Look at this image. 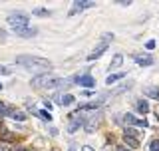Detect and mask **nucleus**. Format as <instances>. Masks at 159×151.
I'll list each match as a JSON object with an SVG mask.
<instances>
[{
	"label": "nucleus",
	"mask_w": 159,
	"mask_h": 151,
	"mask_svg": "<svg viewBox=\"0 0 159 151\" xmlns=\"http://www.w3.org/2000/svg\"><path fill=\"white\" fill-rule=\"evenodd\" d=\"M16 64L22 68H50V60L38 56H18Z\"/></svg>",
	"instance_id": "nucleus-1"
},
{
	"label": "nucleus",
	"mask_w": 159,
	"mask_h": 151,
	"mask_svg": "<svg viewBox=\"0 0 159 151\" xmlns=\"http://www.w3.org/2000/svg\"><path fill=\"white\" fill-rule=\"evenodd\" d=\"M28 24H30V18H28V14L26 12H12V14H8V26L10 28H14L16 32H20V30H24V28H28Z\"/></svg>",
	"instance_id": "nucleus-2"
},
{
	"label": "nucleus",
	"mask_w": 159,
	"mask_h": 151,
	"mask_svg": "<svg viewBox=\"0 0 159 151\" xmlns=\"http://www.w3.org/2000/svg\"><path fill=\"white\" fill-rule=\"evenodd\" d=\"M93 6H96V2H93V0H76V2L72 4V10H70V16H74V14L82 12V10L93 8Z\"/></svg>",
	"instance_id": "nucleus-3"
},
{
	"label": "nucleus",
	"mask_w": 159,
	"mask_h": 151,
	"mask_svg": "<svg viewBox=\"0 0 159 151\" xmlns=\"http://www.w3.org/2000/svg\"><path fill=\"white\" fill-rule=\"evenodd\" d=\"M76 84L82 85V88H93V85H96V80L89 74H84V76H78L76 78Z\"/></svg>",
	"instance_id": "nucleus-4"
},
{
	"label": "nucleus",
	"mask_w": 159,
	"mask_h": 151,
	"mask_svg": "<svg viewBox=\"0 0 159 151\" xmlns=\"http://www.w3.org/2000/svg\"><path fill=\"white\" fill-rule=\"evenodd\" d=\"M109 48V44H99V46L96 48V50H93V52L92 54H89V56H88V62H93V60H98V58H102L103 56V54H106V50Z\"/></svg>",
	"instance_id": "nucleus-5"
},
{
	"label": "nucleus",
	"mask_w": 159,
	"mask_h": 151,
	"mask_svg": "<svg viewBox=\"0 0 159 151\" xmlns=\"http://www.w3.org/2000/svg\"><path fill=\"white\" fill-rule=\"evenodd\" d=\"M133 60H135V64H139V66H143V68L153 64V56H149V54H135Z\"/></svg>",
	"instance_id": "nucleus-6"
},
{
	"label": "nucleus",
	"mask_w": 159,
	"mask_h": 151,
	"mask_svg": "<svg viewBox=\"0 0 159 151\" xmlns=\"http://www.w3.org/2000/svg\"><path fill=\"white\" fill-rule=\"evenodd\" d=\"M125 123H131V125H137V127H147V121L145 119H139V117H135V115H131V113H125Z\"/></svg>",
	"instance_id": "nucleus-7"
},
{
	"label": "nucleus",
	"mask_w": 159,
	"mask_h": 151,
	"mask_svg": "<svg viewBox=\"0 0 159 151\" xmlns=\"http://www.w3.org/2000/svg\"><path fill=\"white\" fill-rule=\"evenodd\" d=\"M74 95L72 94H58L56 95V103L58 105H70V103H74Z\"/></svg>",
	"instance_id": "nucleus-8"
},
{
	"label": "nucleus",
	"mask_w": 159,
	"mask_h": 151,
	"mask_svg": "<svg viewBox=\"0 0 159 151\" xmlns=\"http://www.w3.org/2000/svg\"><path fill=\"white\" fill-rule=\"evenodd\" d=\"M82 125H84V119L80 117V115H76V117H74L72 121H70V129H68V131H70V133H74V131H78V129L82 127Z\"/></svg>",
	"instance_id": "nucleus-9"
},
{
	"label": "nucleus",
	"mask_w": 159,
	"mask_h": 151,
	"mask_svg": "<svg viewBox=\"0 0 159 151\" xmlns=\"http://www.w3.org/2000/svg\"><path fill=\"white\" fill-rule=\"evenodd\" d=\"M20 38H32V36H36L38 34V30L36 28H24V30H20V32H16Z\"/></svg>",
	"instance_id": "nucleus-10"
},
{
	"label": "nucleus",
	"mask_w": 159,
	"mask_h": 151,
	"mask_svg": "<svg viewBox=\"0 0 159 151\" xmlns=\"http://www.w3.org/2000/svg\"><path fill=\"white\" fill-rule=\"evenodd\" d=\"M143 94H145L147 98L159 99V88H155V85H151V88H145V89H143Z\"/></svg>",
	"instance_id": "nucleus-11"
},
{
	"label": "nucleus",
	"mask_w": 159,
	"mask_h": 151,
	"mask_svg": "<svg viewBox=\"0 0 159 151\" xmlns=\"http://www.w3.org/2000/svg\"><path fill=\"white\" fill-rule=\"evenodd\" d=\"M123 78H125V72H117V74H109L106 82H107L109 85H111V84H116L117 80H123Z\"/></svg>",
	"instance_id": "nucleus-12"
},
{
	"label": "nucleus",
	"mask_w": 159,
	"mask_h": 151,
	"mask_svg": "<svg viewBox=\"0 0 159 151\" xmlns=\"http://www.w3.org/2000/svg\"><path fill=\"white\" fill-rule=\"evenodd\" d=\"M123 141H125L129 147H137V145H139L137 137H133V135H125V133H123Z\"/></svg>",
	"instance_id": "nucleus-13"
},
{
	"label": "nucleus",
	"mask_w": 159,
	"mask_h": 151,
	"mask_svg": "<svg viewBox=\"0 0 159 151\" xmlns=\"http://www.w3.org/2000/svg\"><path fill=\"white\" fill-rule=\"evenodd\" d=\"M121 62H123V56H121V54H116V56H113V60H111V64H109V66H111V70H113V68L121 66Z\"/></svg>",
	"instance_id": "nucleus-14"
},
{
	"label": "nucleus",
	"mask_w": 159,
	"mask_h": 151,
	"mask_svg": "<svg viewBox=\"0 0 159 151\" xmlns=\"http://www.w3.org/2000/svg\"><path fill=\"white\" fill-rule=\"evenodd\" d=\"M129 88H131V82H125L123 85H119V88H116L111 94H113V95H117V94H123V92H125V89H129Z\"/></svg>",
	"instance_id": "nucleus-15"
},
{
	"label": "nucleus",
	"mask_w": 159,
	"mask_h": 151,
	"mask_svg": "<svg viewBox=\"0 0 159 151\" xmlns=\"http://www.w3.org/2000/svg\"><path fill=\"white\" fill-rule=\"evenodd\" d=\"M137 109H139L141 113H147V112H149V105H147L145 99H139V102H137Z\"/></svg>",
	"instance_id": "nucleus-16"
},
{
	"label": "nucleus",
	"mask_w": 159,
	"mask_h": 151,
	"mask_svg": "<svg viewBox=\"0 0 159 151\" xmlns=\"http://www.w3.org/2000/svg\"><path fill=\"white\" fill-rule=\"evenodd\" d=\"M34 14H36V16H50L52 12L46 10V8H36V10H34Z\"/></svg>",
	"instance_id": "nucleus-17"
},
{
	"label": "nucleus",
	"mask_w": 159,
	"mask_h": 151,
	"mask_svg": "<svg viewBox=\"0 0 159 151\" xmlns=\"http://www.w3.org/2000/svg\"><path fill=\"white\" fill-rule=\"evenodd\" d=\"M102 42H103V44H109V42H113V34H111V32H106V34L102 36Z\"/></svg>",
	"instance_id": "nucleus-18"
},
{
	"label": "nucleus",
	"mask_w": 159,
	"mask_h": 151,
	"mask_svg": "<svg viewBox=\"0 0 159 151\" xmlns=\"http://www.w3.org/2000/svg\"><path fill=\"white\" fill-rule=\"evenodd\" d=\"M38 115H40V117H42V119H48V121H50V119H52V115H50L48 112H46V109H40V112H36Z\"/></svg>",
	"instance_id": "nucleus-19"
},
{
	"label": "nucleus",
	"mask_w": 159,
	"mask_h": 151,
	"mask_svg": "<svg viewBox=\"0 0 159 151\" xmlns=\"http://www.w3.org/2000/svg\"><path fill=\"white\" fill-rule=\"evenodd\" d=\"M149 151H159V139H153L149 145Z\"/></svg>",
	"instance_id": "nucleus-20"
},
{
	"label": "nucleus",
	"mask_w": 159,
	"mask_h": 151,
	"mask_svg": "<svg viewBox=\"0 0 159 151\" xmlns=\"http://www.w3.org/2000/svg\"><path fill=\"white\" fill-rule=\"evenodd\" d=\"M0 74H2V76H8V74H10V68H6V66H0Z\"/></svg>",
	"instance_id": "nucleus-21"
},
{
	"label": "nucleus",
	"mask_w": 159,
	"mask_h": 151,
	"mask_svg": "<svg viewBox=\"0 0 159 151\" xmlns=\"http://www.w3.org/2000/svg\"><path fill=\"white\" fill-rule=\"evenodd\" d=\"M145 46H147V50H153V48H155V40H149Z\"/></svg>",
	"instance_id": "nucleus-22"
},
{
	"label": "nucleus",
	"mask_w": 159,
	"mask_h": 151,
	"mask_svg": "<svg viewBox=\"0 0 159 151\" xmlns=\"http://www.w3.org/2000/svg\"><path fill=\"white\" fill-rule=\"evenodd\" d=\"M117 151H129V149H117Z\"/></svg>",
	"instance_id": "nucleus-23"
},
{
	"label": "nucleus",
	"mask_w": 159,
	"mask_h": 151,
	"mask_svg": "<svg viewBox=\"0 0 159 151\" xmlns=\"http://www.w3.org/2000/svg\"><path fill=\"white\" fill-rule=\"evenodd\" d=\"M0 89H2V84H0Z\"/></svg>",
	"instance_id": "nucleus-24"
}]
</instances>
